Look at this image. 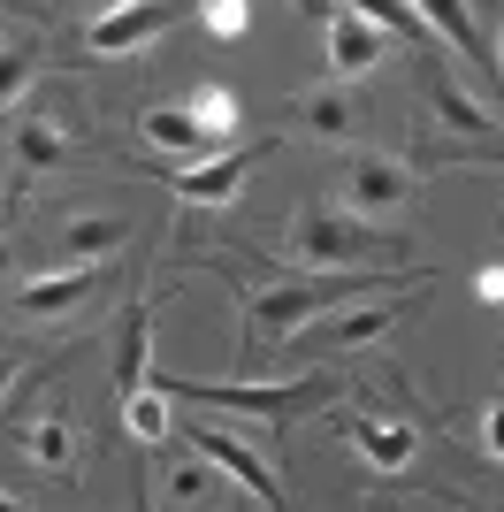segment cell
<instances>
[{"label":"cell","instance_id":"obj_9","mask_svg":"<svg viewBox=\"0 0 504 512\" xmlns=\"http://www.w3.org/2000/svg\"><path fill=\"white\" fill-rule=\"evenodd\" d=\"M420 283H428V276H413V283H398V291H382V299L352 306V314L321 321V344H329V352H367V344H382V337H390V329H398L405 314H413Z\"/></svg>","mask_w":504,"mask_h":512},{"label":"cell","instance_id":"obj_11","mask_svg":"<svg viewBox=\"0 0 504 512\" xmlns=\"http://www.w3.org/2000/svg\"><path fill=\"white\" fill-rule=\"evenodd\" d=\"M130 245V214H77L54 230V253H39L46 268H84V260H107Z\"/></svg>","mask_w":504,"mask_h":512},{"label":"cell","instance_id":"obj_2","mask_svg":"<svg viewBox=\"0 0 504 512\" xmlns=\"http://www.w3.org/2000/svg\"><path fill=\"white\" fill-rule=\"evenodd\" d=\"M153 390H161L168 406H199V413H245V421H260V428H283V421H298V413H314V406H329L336 398V383L329 375H298V383H184V375H146Z\"/></svg>","mask_w":504,"mask_h":512},{"label":"cell","instance_id":"obj_16","mask_svg":"<svg viewBox=\"0 0 504 512\" xmlns=\"http://www.w3.org/2000/svg\"><path fill=\"white\" fill-rule=\"evenodd\" d=\"M138 138H146L153 153H176V161H191V153L214 146L207 130L191 123V107H146V115H138Z\"/></svg>","mask_w":504,"mask_h":512},{"label":"cell","instance_id":"obj_5","mask_svg":"<svg viewBox=\"0 0 504 512\" xmlns=\"http://www.w3.org/2000/svg\"><path fill=\"white\" fill-rule=\"evenodd\" d=\"M344 214H359V222H382V214H398L420 199V176L413 161H398V153H375V146H352V161H344Z\"/></svg>","mask_w":504,"mask_h":512},{"label":"cell","instance_id":"obj_13","mask_svg":"<svg viewBox=\"0 0 504 512\" xmlns=\"http://www.w3.org/2000/svg\"><path fill=\"white\" fill-rule=\"evenodd\" d=\"M100 283H107L100 260H84V268H46V276H31L16 291V314H69V306H84Z\"/></svg>","mask_w":504,"mask_h":512},{"label":"cell","instance_id":"obj_28","mask_svg":"<svg viewBox=\"0 0 504 512\" xmlns=\"http://www.w3.org/2000/svg\"><path fill=\"white\" fill-rule=\"evenodd\" d=\"M8 383H16V352H0V398H8Z\"/></svg>","mask_w":504,"mask_h":512},{"label":"cell","instance_id":"obj_15","mask_svg":"<svg viewBox=\"0 0 504 512\" xmlns=\"http://www.w3.org/2000/svg\"><path fill=\"white\" fill-rule=\"evenodd\" d=\"M420 8V23H428V39H451L459 54H474L482 69H497V54H489V39L474 31V8L466 0H413Z\"/></svg>","mask_w":504,"mask_h":512},{"label":"cell","instance_id":"obj_25","mask_svg":"<svg viewBox=\"0 0 504 512\" xmlns=\"http://www.w3.org/2000/svg\"><path fill=\"white\" fill-rule=\"evenodd\" d=\"M31 69H39V39H8L0 46V107L31 85Z\"/></svg>","mask_w":504,"mask_h":512},{"label":"cell","instance_id":"obj_20","mask_svg":"<svg viewBox=\"0 0 504 512\" xmlns=\"http://www.w3.org/2000/svg\"><path fill=\"white\" fill-rule=\"evenodd\" d=\"M344 8H359V16L375 23L382 39H405V46H428V23H420L413 0H344Z\"/></svg>","mask_w":504,"mask_h":512},{"label":"cell","instance_id":"obj_3","mask_svg":"<svg viewBox=\"0 0 504 512\" xmlns=\"http://www.w3.org/2000/svg\"><path fill=\"white\" fill-rule=\"evenodd\" d=\"M291 260H306V268H398L413 245L405 237H382L375 222H359V214L344 207H314L291 222Z\"/></svg>","mask_w":504,"mask_h":512},{"label":"cell","instance_id":"obj_19","mask_svg":"<svg viewBox=\"0 0 504 512\" xmlns=\"http://www.w3.org/2000/svg\"><path fill=\"white\" fill-rule=\"evenodd\" d=\"M16 161L23 169H62L69 161V138H62V123H46V115H31V123H16Z\"/></svg>","mask_w":504,"mask_h":512},{"label":"cell","instance_id":"obj_14","mask_svg":"<svg viewBox=\"0 0 504 512\" xmlns=\"http://www.w3.org/2000/svg\"><path fill=\"white\" fill-rule=\"evenodd\" d=\"M291 123H298V130H314V138H329V146H344V138L359 130L352 85H321V92H306V100H291Z\"/></svg>","mask_w":504,"mask_h":512},{"label":"cell","instance_id":"obj_30","mask_svg":"<svg viewBox=\"0 0 504 512\" xmlns=\"http://www.w3.org/2000/svg\"><path fill=\"white\" fill-rule=\"evenodd\" d=\"M146 512H153V505H146Z\"/></svg>","mask_w":504,"mask_h":512},{"label":"cell","instance_id":"obj_12","mask_svg":"<svg viewBox=\"0 0 504 512\" xmlns=\"http://www.w3.org/2000/svg\"><path fill=\"white\" fill-rule=\"evenodd\" d=\"M382 46H390V39H382L359 8H329V77H336V85L367 77V69L382 62Z\"/></svg>","mask_w":504,"mask_h":512},{"label":"cell","instance_id":"obj_18","mask_svg":"<svg viewBox=\"0 0 504 512\" xmlns=\"http://www.w3.org/2000/svg\"><path fill=\"white\" fill-rule=\"evenodd\" d=\"M153 375V314L130 306L123 329H115V390H138Z\"/></svg>","mask_w":504,"mask_h":512},{"label":"cell","instance_id":"obj_27","mask_svg":"<svg viewBox=\"0 0 504 512\" xmlns=\"http://www.w3.org/2000/svg\"><path fill=\"white\" fill-rule=\"evenodd\" d=\"M298 16H314V23H329V0H291Z\"/></svg>","mask_w":504,"mask_h":512},{"label":"cell","instance_id":"obj_21","mask_svg":"<svg viewBox=\"0 0 504 512\" xmlns=\"http://www.w3.org/2000/svg\"><path fill=\"white\" fill-rule=\"evenodd\" d=\"M184 107H191V123L207 130L214 146H222V138H230V130L245 123V107H237V92H230V85H199V92H191Z\"/></svg>","mask_w":504,"mask_h":512},{"label":"cell","instance_id":"obj_17","mask_svg":"<svg viewBox=\"0 0 504 512\" xmlns=\"http://www.w3.org/2000/svg\"><path fill=\"white\" fill-rule=\"evenodd\" d=\"M16 451L39 474H69V467H77V436H69V421H54V413H39V421L16 428Z\"/></svg>","mask_w":504,"mask_h":512},{"label":"cell","instance_id":"obj_4","mask_svg":"<svg viewBox=\"0 0 504 512\" xmlns=\"http://www.w3.org/2000/svg\"><path fill=\"white\" fill-rule=\"evenodd\" d=\"M168 436H184V444L199 451V459H207V467L222 474V482H237V490H245V497H260L268 512H283V505H291V497H283V474H275V459H268L260 444H252L245 428H222V421H184V428H168Z\"/></svg>","mask_w":504,"mask_h":512},{"label":"cell","instance_id":"obj_24","mask_svg":"<svg viewBox=\"0 0 504 512\" xmlns=\"http://www.w3.org/2000/svg\"><path fill=\"white\" fill-rule=\"evenodd\" d=\"M191 8H199L207 39H245V23H252V0H191Z\"/></svg>","mask_w":504,"mask_h":512},{"label":"cell","instance_id":"obj_8","mask_svg":"<svg viewBox=\"0 0 504 512\" xmlns=\"http://www.w3.org/2000/svg\"><path fill=\"white\" fill-rule=\"evenodd\" d=\"M214 497H222V474H214L191 444L184 451H161V459L146 467V505L153 512H207Z\"/></svg>","mask_w":504,"mask_h":512},{"label":"cell","instance_id":"obj_10","mask_svg":"<svg viewBox=\"0 0 504 512\" xmlns=\"http://www.w3.org/2000/svg\"><path fill=\"white\" fill-rule=\"evenodd\" d=\"M344 436H352V451L375 474H405V467H413V451H420L413 421H390V413H367V406L344 413Z\"/></svg>","mask_w":504,"mask_h":512},{"label":"cell","instance_id":"obj_29","mask_svg":"<svg viewBox=\"0 0 504 512\" xmlns=\"http://www.w3.org/2000/svg\"><path fill=\"white\" fill-rule=\"evenodd\" d=\"M0 512H23V505H16V497H0Z\"/></svg>","mask_w":504,"mask_h":512},{"label":"cell","instance_id":"obj_1","mask_svg":"<svg viewBox=\"0 0 504 512\" xmlns=\"http://www.w3.org/2000/svg\"><path fill=\"white\" fill-rule=\"evenodd\" d=\"M359 291H382V268H329L314 283H268L245 299V352H275L329 306H352Z\"/></svg>","mask_w":504,"mask_h":512},{"label":"cell","instance_id":"obj_22","mask_svg":"<svg viewBox=\"0 0 504 512\" xmlns=\"http://www.w3.org/2000/svg\"><path fill=\"white\" fill-rule=\"evenodd\" d=\"M123 428L138 436V444H161V436H168V398H161L153 383L123 390Z\"/></svg>","mask_w":504,"mask_h":512},{"label":"cell","instance_id":"obj_26","mask_svg":"<svg viewBox=\"0 0 504 512\" xmlns=\"http://www.w3.org/2000/svg\"><path fill=\"white\" fill-rule=\"evenodd\" d=\"M474 299H482V306L504 299V268H497V260H482V268H474Z\"/></svg>","mask_w":504,"mask_h":512},{"label":"cell","instance_id":"obj_7","mask_svg":"<svg viewBox=\"0 0 504 512\" xmlns=\"http://www.w3.org/2000/svg\"><path fill=\"white\" fill-rule=\"evenodd\" d=\"M184 8L191 0H107V16H92L84 46H92V54H138V46H153Z\"/></svg>","mask_w":504,"mask_h":512},{"label":"cell","instance_id":"obj_23","mask_svg":"<svg viewBox=\"0 0 504 512\" xmlns=\"http://www.w3.org/2000/svg\"><path fill=\"white\" fill-rule=\"evenodd\" d=\"M428 100H436V115H443V130H489V107H474L451 77H436L428 85Z\"/></svg>","mask_w":504,"mask_h":512},{"label":"cell","instance_id":"obj_6","mask_svg":"<svg viewBox=\"0 0 504 512\" xmlns=\"http://www.w3.org/2000/svg\"><path fill=\"white\" fill-rule=\"evenodd\" d=\"M260 161H268V138L230 146V153H214V161H176V169H161V176L176 184V199H184V207H230Z\"/></svg>","mask_w":504,"mask_h":512}]
</instances>
